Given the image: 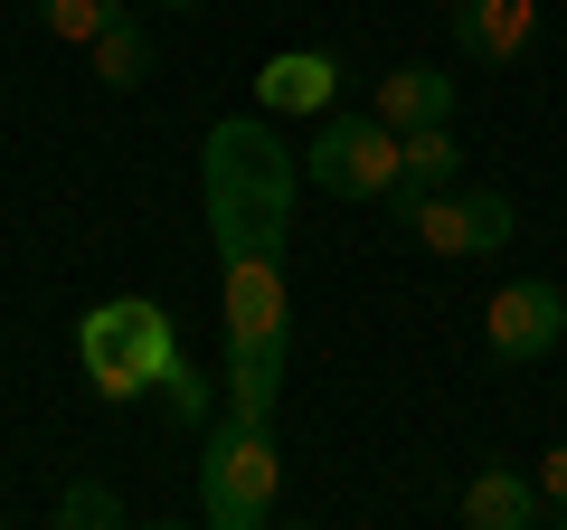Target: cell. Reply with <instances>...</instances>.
<instances>
[{"label":"cell","mask_w":567,"mask_h":530,"mask_svg":"<svg viewBox=\"0 0 567 530\" xmlns=\"http://www.w3.org/2000/svg\"><path fill=\"white\" fill-rule=\"evenodd\" d=\"M293 190H303V152L275 133V114H218V123H208L199 200H208L218 265L284 256V237H293Z\"/></svg>","instance_id":"1"},{"label":"cell","mask_w":567,"mask_h":530,"mask_svg":"<svg viewBox=\"0 0 567 530\" xmlns=\"http://www.w3.org/2000/svg\"><path fill=\"white\" fill-rule=\"evenodd\" d=\"M76 360L95 379V398L123 408V398H142V388H162L181 369V332H171V313L152 294H114V304H95L76 323Z\"/></svg>","instance_id":"2"},{"label":"cell","mask_w":567,"mask_h":530,"mask_svg":"<svg viewBox=\"0 0 567 530\" xmlns=\"http://www.w3.org/2000/svg\"><path fill=\"white\" fill-rule=\"evenodd\" d=\"M275 492H284L275 427L218 417V427L199 436V530H265L275 521Z\"/></svg>","instance_id":"3"},{"label":"cell","mask_w":567,"mask_h":530,"mask_svg":"<svg viewBox=\"0 0 567 530\" xmlns=\"http://www.w3.org/2000/svg\"><path fill=\"white\" fill-rule=\"evenodd\" d=\"M303 181L322 190V200H388V190H398V123L322 114V133L303 143Z\"/></svg>","instance_id":"4"},{"label":"cell","mask_w":567,"mask_h":530,"mask_svg":"<svg viewBox=\"0 0 567 530\" xmlns=\"http://www.w3.org/2000/svg\"><path fill=\"white\" fill-rule=\"evenodd\" d=\"M406 227H416L425 256H502L511 237H520V208L502 200V190H435V200L398 208Z\"/></svg>","instance_id":"5"},{"label":"cell","mask_w":567,"mask_h":530,"mask_svg":"<svg viewBox=\"0 0 567 530\" xmlns=\"http://www.w3.org/2000/svg\"><path fill=\"white\" fill-rule=\"evenodd\" d=\"M567 342V294L548 285V275H529V285H502L483 304V350L502 369H529V360H548V350Z\"/></svg>","instance_id":"6"},{"label":"cell","mask_w":567,"mask_h":530,"mask_svg":"<svg viewBox=\"0 0 567 530\" xmlns=\"http://www.w3.org/2000/svg\"><path fill=\"white\" fill-rule=\"evenodd\" d=\"M331 95H341V58L331 48H275V58L256 67V104L265 114H331Z\"/></svg>","instance_id":"7"},{"label":"cell","mask_w":567,"mask_h":530,"mask_svg":"<svg viewBox=\"0 0 567 530\" xmlns=\"http://www.w3.org/2000/svg\"><path fill=\"white\" fill-rule=\"evenodd\" d=\"M293 332V294H284V256L227 265V342H284Z\"/></svg>","instance_id":"8"},{"label":"cell","mask_w":567,"mask_h":530,"mask_svg":"<svg viewBox=\"0 0 567 530\" xmlns=\"http://www.w3.org/2000/svg\"><path fill=\"white\" fill-rule=\"evenodd\" d=\"M539 29V0H454V48L473 67H511Z\"/></svg>","instance_id":"9"},{"label":"cell","mask_w":567,"mask_h":530,"mask_svg":"<svg viewBox=\"0 0 567 530\" xmlns=\"http://www.w3.org/2000/svg\"><path fill=\"white\" fill-rule=\"evenodd\" d=\"M218 398H227V417H256V427H275V398H284V342H227Z\"/></svg>","instance_id":"10"},{"label":"cell","mask_w":567,"mask_h":530,"mask_svg":"<svg viewBox=\"0 0 567 530\" xmlns=\"http://www.w3.org/2000/svg\"><path fill=\"white\" fill-rule=\"evenodd\" d=\"M454 171H464V143H454V123L398 133V190H388V200L416 208V200H435V190H454Z\"/></svg>","instance_id":"11"},{"label":"cell","mask_w":567,"mask_h":530,"mask_svg":"<svg viewBox=\"0 0 567 530\" xmlns=\"http://www.w3.org/2000/svg\"><path fill=\"white\" fill-rule=\"evenodd\" d=\"M539 483L529 473H511V465H483L464 483V530H539Z\"/></svg>","instance_id":"12"},{"label":"cell","mask_w":567,"mask_h":530,"mask_svg":"<svg viewBox=\"0 0 567 530\" xmlns=\"http://www.w3.org/2000/svg\"><path fill=\"white\" fill-rule=\"evenodd\" d=\"M379 123H398V133L454 123V77H445V67H388V77H379Z\"/></svg>","instance_id":"13"},{"label":"cell","mask_w":567,"mask_h":530,"mask_svg":"<svg viewBox=\"0 0 567 530\" xmlns=\"http://www.w3.org/2000/svg\"><path fill=\"white\" fill-rule=\"evenodd\" d=\"M85 58H95V85H114V95H133V85L152 77V29H142L133 10H123V20L104 29V39L85 48Z\"/></svg>","instance_id":"14"},{"label":"cell","mask_w":567,"mask_h":530,"mask_svg":"<svg viewBox=\"0 0 567 530\" xmlns=\"http://www.w3.org/2000/svg\"><path fill=\"white\" fill-rule=\"evenodd\" d=\"M29 10H39V29H48V39H66V48H95L104 29L123 20V0H29Z\"/></svg>","instance_id":"15"},{"label":"cell","mask_w":567,"mask_h":530,"mask_svg":"<svg viewBox=\"0 0 567 530\" xmlns=\"http://www.w3.org/2000/svg\"><path fill=\"white\" fill-rule=\"evenodd\" d=\"M48 530H123L114 483H95V473H85V483H66V492H58V521H48Z\"/></svg>","instance_id":"16"},{"label":"cell","mask_w":567,"mask_h":530,"mask_svg":"<svg viewBox=\"0 0 567 530\" xmlns=\"http://www.w3.org/2000/svg\"><path fill=\"white\" fill-rule=\"evenodd\" d=\"M162 408H171V427H199V436H208V427H218V388L181 360V369L162 379Z\"/></svg>","instance_id":"17"},{"label":"cell","mask_w":567,"mask_h":530,"mask_svg":"<svg viewBox=\"0 0 567 530\" xmlns=\"http://www.w3.org/2000/svg\"><path fill=\"white\" fill-rule=\"evenodd\" d=\"M529 483H539V502H548V511H567V446H548Z\"/></svg>","instance_id":"18"},{"label":"cell","mask_w":567,"mask_h":530,"mask_svg":"<svg viewBox=\"0 0 567 530\" xmlns=\"http://www.w3.org/2000/svg\"><path fill=\"white\" fill-rule=\"evenodd\" d=\"M265 530H322V521H265Z\"/></svg>","instance_id":"19"},{"label":"cell","mask_w":567,"mask_h":530,"mask_svg":"<svg viewBox=\"0 0 567 530\" xmlns=\"http://www.w3.org/2000/svg\"><path fill=\"white\" fill-rule=\"evenodd\" d=\"M142 530H189V521H142Z\"/></svg>","instance_id":"20"},{"label":"cell","mask_w":567,"mask_h":530,"mask_svg":"<svg viewBox=\"0 0 567 530\" xmlns=\"http://www.w3.org/2000/svg\"><path fill=\"white\" fill-rule=\"evenodd\" d=\"M171 10H199V0H171Z\"/></svg>","instance_id":"21"},{"label":"cell","mask_w":567,"mask_h":530,"mask_svg":"<svg viewBox=\"0 0 567 530\" xmlns=\"http://www.w3.org/2000/svg\"><path fill=\"white\" fill-rule=\"evenodd\" d=\"M558 530H567V511H558Z\"/></svg>","instance_id":"22"}]
</instances>
